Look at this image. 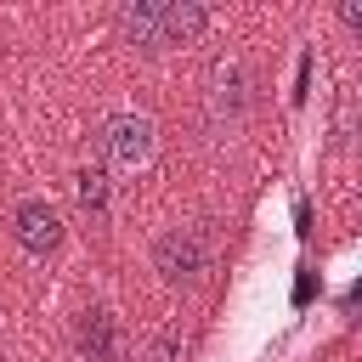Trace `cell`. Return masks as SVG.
Listing matches in <instances>:
<instances>
[{"mask_svg":"<svg viewBox=\"0 0 362 362\" xmlns=\"http://www.w3.org/2000/svg\"><path fill=\"white\" fill-rule=\"evenodd\" d=\"M249 90H255V79H249L243 57H215L209 62V113L215 119H243L249 113Z\"/></svg>","mask_w":362,"mask_h":362,"instance_id":"3","label":"cell"},{"mask_svg":"<svg viewBox=\"0 0 362 362\" xmlns=\"http://www.w3.org/2000/svg\"><path fill=\"white\" fill-rule=\"evenodd\" d=\"M79 204H85V215H96V221L107 215V181H102L96 170H85V175H79Z\"/></svg>","mask_w":362,"mask_h":362,"instance_id":"7","label":"cell"},{"mask_svg":"<svg viewBox=\"0 0 362 362\" xmlns=\"http://www.w3.org/2000/svg\"><path fill=\"white\" fill-rule=\"evenodd\" d=\"M11 232H17V243H23L28 255H51V249H62V215H57L45 198H28V204H17V215H11Z\"/></svg>","mask_w":362,"mask_h":362,"instance_id":"5","label":"cell"},{"mask_svg":"<svg viewBox=\"0 0 362 362\" xmlns=\"http://www.w3.org/2000/svg\"><path fill=\"white\" fill-rule=\"evenodd\" d=\"M153 266L164 272V283H198L209 272V243L198 226H175L153 243Z\"/></svg>","mask_w":362,"mask_h":362,"instance_id":"2","label":"cell"},{"mask_svg":"<svg viewBox=\"0 0 362 362\" xmlns=\"http://www.w3.org/2000/svg\"><path fill=\"white\" fill-rule=\"evenodd\" d=\"M79 356L85 362H124V328L113 311H85L79 317Z\"/></svg>","mask_w":362,"mask_h":362,"instance_id":"6","label":"cell"},{"mask_svg":"<svg viewBox=\"0 0 362 362\" xmlns=\"http://www.w3.org/2000/svg\"><path fill=\"white\" fill-rule=\"evenodd\" d=\"M204 23H209V11H204L198 0H130V6L119 11L124 40H130V45H141V51L187 45V40H198V34H204Z\"/></svg>","mask_w":362,"mask_h":362,"instance_id":"1","label":"cell"},{"mask_svg":"<svg viewBox=\"0 0 362 362\" xmlns=\"http://www.w3.org/2000/svg\"><path fill=\"white\" fill-rule=\"evenodd\" d=\"M102 153L119 164V170H141L153 158V124L141 113H119L102 124Z\"/></svg>","mask_w":362,"mask_h":362,"instance_id":"4","label":"cell"}]
</instances>
